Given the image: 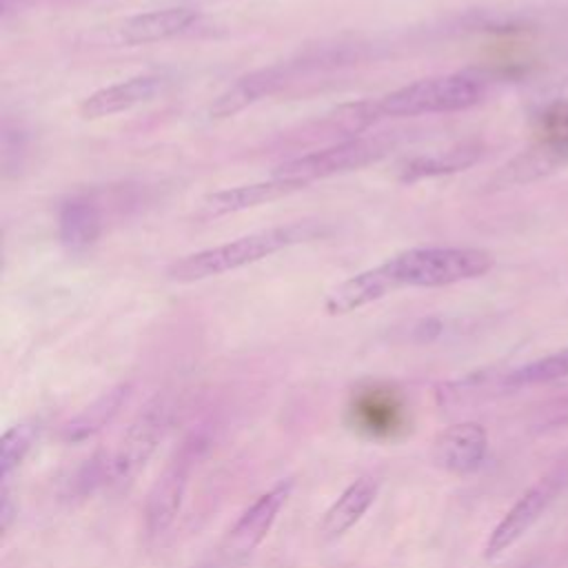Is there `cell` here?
I'll list each match as a JSON object with an SVG mask.
<instances>
[{"mask_svg":"<svg viewBox=\"0 0 568 568\" xmlns=\"http://www.w3.org/2000/svg\"><path fill=\"white\" fill-rule=\"evenodd\" d=\"M486 95V80L477 73L457 71L446 75L422 78L404 84L377 100H364L344 106L342 120L355 126L371 124L382 118H415L433 113H455L479 104Z\"/></svg>","mask_w":568,"mask_h":568,"instance_id":"cell-1","label":"cell"},{"mask_svg":"<svg viewBox=\"0 0 568 568\" xmlns=\"http://www.w3.org/2000/svg\"><path fill=\"white\" fill-rule=\"evenodd\" d=\"M320 233H322V226L317 222H308V220L262 229V231L242 235L237 240L178 257L166 268V277L178 284L202 282L213 275H222V273L255 264L264 257H271V255L284 251V248L308 242V240L317 237Z\"/></svg>","mask_w":568,"mask_h":568,"instance_id":"cell-2","label":"cell"},{"mask_svg":"<svg viewBox=\"0 0 568 568\" xmlns=\"http://www.w3.org/2000/svg\"><path fill=\"white\" fill-rule=\"evenodd\" d=\"M390 291L437 288L486 275L495 257L475 246H422L397 253L379 264Z\"/></svg>","mask_w":568,"mask_h":568,"instance_id":"cell-3","label":"cell"},{"mask_svg":"<svg viewBox=\"0 0 568 568\" xmlns=\"http://www.w3.org/2000/svg\"><path fill=\"white\" fill-rule=\"evenodd\" d=\"M393 140L388 135H362V138H348L342 142H335L331 146L284 160L277 164L271 175L273 178H288V180H300L304 184L348 171L364 169L393 149Z\"/></svg>","mask_w":568,"mask_h":568,"instance_id":"cell-4","label":"cell"},{"mask_svg":"<svg viewBox=\"0 0 568 568\" xmlns=\"http://www.w3.org/2000/svg\"><path fill=\"white\" fill-rule=\"evenodd\" d=\"M173 419V404L166 395H155L126 426L109 464L106 475L113 484L131 481L153 457L166 437Z\"/></svg>","mask_w":568,"mask_h":568,"instance_id":"cell-5","label":"cell"},{"mask_svg":"<svg viewBox=\"0 0 568 568\" xmlns=\"http://www.w3.org/2000/svg\"><path fill=\"white\" fill-rule=\"evenodd\" d=\"M568 162V104H555L541 124L539 142L504 164L490 180L493 189H506L537 180Z\"/></svg>","mask_w":568,"mask_h":568,"instance_id":"cell-6","label":"cell"},{"mask_svg":"<svg viewBox=\"0 0 568 568\" xmlns=\"http://www.w3.org/2000/svg\"><path fill=\"white\" fill-rule=\"evenodd\" d=\"M566 486H568V464L552 468L537 484H532L493 528L484 546V557L495 559L501 552H506L513 544H517L541 519V515L564 493Z\"/></svg>","mask_w":568,"mask_h":568,"instance_id":"cell-7","label":"cell"},{"mask_svg":"<svg viewBox=\"0 0 568 568\" xmlns=\"http://www.w3.org/2000/svg\"><path fill=\"white\" fill-rule=\"evenodd\" d=\"M295 481L293 479H282L266 493H262L242 515L240 519L231 526L222 541V555L231 561H240L248 557L271 532L280 510L288 501L293 493Z\"/></svg>","mask_w":568,"mask_h":568,"instance_id":"cell-8","label":"cell"},{"mask_svg":"<svg viewBox=\"0 0 568 568\" xmlns=\"http://www.w3.org/2000/svg\"><path fill=\"white\" fill-rule=\"evenodd\" d=\"M193 459V446H184L155 479L144 506V528L149 537H160L173 526L189 486Z\"/></svg>","mask_w":568,"mask_h":568,"instance_id":"cell-9","label":"cell"},{"mask_svg":"<svg viewBox=\"0 0 568 568\" xmlns=\"http://www.w3.org/2000/svg\"><path fill=\"white\" fill-rule=\"evenodd\" d=\"M488 450V435L479 422H457L444 428L433 442V459L453 475L477 470Z\"/></svg>","mask_w":568,"mask_h":568,"instance_id":"cell-10","label":"cell"},{"mask_svg":"<svg viewBox=\"0 0 568 568\" xmlns=\"http://www.w3.org/2000/svg\"><path fill=\"white\" fill-rule=\"evenodd\" d=\"M200 22V11L193 7H166L124 18L113 29V40L120 44H149L169 40L191 31Z\"/></svg>","mask_w":568,"mask_h":568,"instance_id":"cell-11","label":"cell"},{"mask_svg":"<svg viewBox=\"0 0 568 568\" xmlns=\"http://www.w3.org/2000/svg\"><path fill=\"white\" fill-rule=\"evenodd\" d=\"M306 184L300 180H288V178H268L262 182H251V184H240L231 189L215 191L206 195L200 204V215L202 217H220L237 211H246L260 204L275 202L280 197H286Z\"/></svg>","mask_w":568,"mask_h":568,"instance_id":"cell-12","label":"cell"},{"mask_svg":"<svg viewBox=\"0 0 568 568\" xmlns=\"http://www.w3.org/2000/svg\"><path fill=\"white\" fill-rule=\"evenodd\" d=\"M164 84V78L158 73L133 75L113 84H106L91 95H87L80 104V115L87 120L109 118L122 111H129L146 100H151Z\"/></svg>","mask_w":568,"mask_h":568,"instance_id":"cell-13","label":"cell"},{"mask_svg":"<svg viewBox=\"0 0 568 568\" xmlns=\"http://www.w3.org/2000/svg\"><path fill=\"white\" fill-rule=\"evenodd\" d=\"M293 71H295V67L291 62H282V64L264 67V69L242 75L237 82H233L226 91H222L215 98V102L209 109L211 118L217 120V118H229V115L240 113L248 104L271 95L277 87H282L288 80V75Z\"/></svg>","mask_w":568,"mask_h":568,"instance_id":"cell-14","label":"cell"},{"mask_svg":"<svg viewBox=\"0 0 568 568\" xmlns=\"http://www.w3.org/2000/svg\"><path fill=\"white\" fill-rule=\"evenodd\" d=\"M377 490H379V484L375 477L362 475L353 479L322 515L317 526L320 537L324 541H333V539H339L344 532H348L373 506Z\"/></svg>","mask_w":568,"mask_h":568,"instance_id":"cell-15","label":"cell"},{"mask_svg":"<svg viewBox=\"0 0 568 568\" xmlns=\"http://www.w3.org/2000/svg\"><path fill=\"white\" fill-rule=\"evenodd\" d=\"M390 291V284L382 271V266L366 268L344 282H339L324 300V308L328 315H346L353 313L371 302H377L386 297Z\"/></svg>","mask_w":568,"mask_h":568,"instance_id":"cell-16","label":"cell"},{"mask_svg":"<svg viewBox=\"0 0 568 568\" xmlns=\"http://www.w3.org/2000/svg\"><path fill=\"white\" fill-rule=\"evenodd\" d=\"M58 235L69 253L89 251L100 235V211L91 197L75 195L60 206Z\"/></svg>","mask_w":568,"mask_h":568,"instance_id":"cell-17","label":"cell"},{"mask_svg":"<svg viewBox=\"0 0 568 568\" xmlns=\"http://www.w3.org/2000/svg\"><path fill=\"white\" fill-rule=\"evenodd\" d=\"M131 395L129 384H120L104 395H100L93 404H89L84 410H80L73 419H69L62 428V439L64 442H84L100 433L126 404Z\"/></svg>","mask_w":568,"mask_h":568,"instance_id":"cell-18","label":"cell"},{"mask_svg":"<svg viewBox=\"0 0 568 568\" xmlns=\"http://www.w3.org/2000/svg\"><path fill=\"white\" fill-rule=\"evenodd\" d=\"M479 146L475 144H459L446 151H437L430 155H417L413 160H406L399 166V180L402 182H415L424 178H435V175H448L464 171L466 166L475 164L479 160Z\"/></svg>","mask_w":568,"mask_h":568,"instance_id":"cell-19","label":"cell"},{"mask_svg":"<svg viewBox=\"0 0 568 568\" xmlns=\"http://www.w3.org/2000/svg\"><path fill=\"white\" fill-rule=\"evenodd\" d=\"M564 377H568V346L506 373L501 377V386L504 388H526V386L557 382Z\"/></svg>","mask_w":568,"mask_h":568,"instance_id":"cell-20","label":"cell"},{"mask_svg":"<svg viewBox=\"0 0 568 568\" xmlns=\"http://www.w3.org/2000/svg\"><path fill=\"white\" fill-rule=\"evenodd\" d=\"M36 439V428L31 424H16L2 433L0 439V475L2 484L9 481L11 473L18 470L27 453L31 450V444Z\"/></svg>","mask_w":568,"mask_h":568,"instance_id":"cell-21","label":"cell"}]
</instances>
